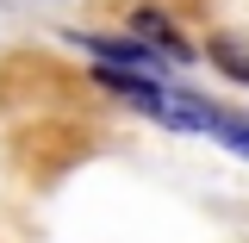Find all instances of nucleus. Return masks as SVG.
<instances>
[{"instance_id":"1","label":"nucleus","mask_w":249,"mask_h":243,"mask_svg":"<svg viewBox=\"0 0 249 243\" xmlns=\"http://www.w3.org/2000/svg\"><path fill=\"white\" fill-rule=\"evenodd\" d=\"M124 31H131L137 44H150L162 62H199L193 37H187V31L175 25V13H168V6H156V0H137V6L124 13Z\"/></svg>"},{"instance_id":"2","label":"nucleus","mask_w":249,"mask_h":243,"mask_svg":"<svg viewBox=\"0 0 249 243\" xmlns=\"http://www.w3.org/2000/svg\"><path fill=\"white\" fill-rule=\"evenodd\" d=\"M69 44L81 50V56L106 62V69H143V75H162L168 62L156 56L150 44H137L131 31H69Z\"/></svg>"},{"instance_id":"3","label":"nucleus","mask_w":249,"mask_h":243,"mask_svg":"<svg viewBox=\"0 0 249 243\" xmlns=\"http://www.w3.org/2000/svg\"><path fill=\"white\" fill-rule=\"evenodd\" d=\"M199 62H212L224 81H237V88H249V44L237 37V31H212L206 44H199Z\"/></svg>"},{"instance_id":"4","label":"nucleus","mask_w":249,"mask_h":243,"mask_svg":"<svg viewBox=\"0 0 249 243\" xmlns=\"http://www.w3.org/2000/svg\"><path fill=\"white\" fill-rule=\"evenodd\" d=\"M218 100H206V93H168L162 100V125H175V131H206L212 137V125H218Z\"/></svg>"},{"instance_id":"5","label":"nucleus","mask_w":249,"mask_h":243,"mask_svg":"<svg viewBox=\"0 0 249 243\" xmlns=\"http://www.w3.org/2000/svg\"><path fill=\"white\" fill-rule=\"evenodd\" d=\"M212 137L224 144V150H237V156H249V119L243 112H218V125H212Z\"/></svg>"}]
</instances>
